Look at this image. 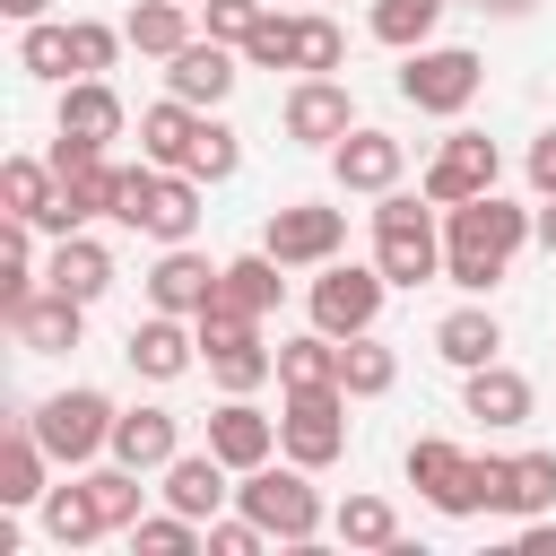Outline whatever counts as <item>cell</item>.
Wrapping results in <instances>:
<instances>
[{
	"mask_svg": "<svg viewBox=\"0 0 556 556\" xmlns=\"http://www.w3.org/2000/svg\"><path fill=\"white\" fill-rule=\"evenodd\" d=\"M0 321H9V339H17L26 356H70V348L87 339V304H78V295H61V287H35V295H26V304H9Z\"/></svg>",
	"mask_w": 556,
	"mask_h": 556,
	"instance_id": "cell-12",
	"label": "cell"
},
{
	"mask_svg": "<svg viewBox=\"0 0 556 556\" xmlns=\"http://www.w3.org/2000/svg\"><path fill=\"white\" fill-rule=\"evenodd\" d=\"M122 35H130V52H148V61H174V52L191 43V9H182V0H139V9L122 17Z\"/></svg>",
	"mask_w": 556,
	"mask_h": 556,
	"instance_id": "cell-31",
	"label": "cell"
},
{
	"mask_svg": "<svg viewBox=\"0 0 556 556\" xmlns=\"http://www.w3.org/2000/svg\"><path fill=\"white\" fill-rule=\"evenodd\" d=\"M539 235V208L504 200V191H478L460 208H443V278L460 295H495L513 278V252Z\"/></svg>",
	"mask_w": 556,
	"mask_h": 556,
	"instance_id": "cell-1",
	"label": "cell"
},
{
	"mask_svg": "<svg viewBox=\"0 0 556 556\" xmlns=\"http://www.w3.org/2000/svg\"><path fill=\"white\" fill-rule=\"evenodd\" d=\"M400 382V356L374 339V330H356V339H339V391L348 400H382Z\"/></svg>",
	"mask_w": 556,
	"mask_h": 556,
	"instance_id": "cell-30",
	"label": "cell"
},
{
	"mask_svg": "<svg viewBox=\"0 0 556 556\" xmlns=\"http://www.w3.org/2000/svg\"><path fill=\"white\" fill-rule=\"evenodd\" d=\"M530 243H539V252L556 261V200H539V235H530Z\"/></svg>",
	"mask_w": 556,
	"mask_h": 556,
	"instance_id": "cell-48",
	"label": "cell"
},
{
	"mask_svg": "<svg viewBox=\"0 0 556 556\" xmlns=\"http://www.w3.org/2000/svg\"><path fill=\"white\" fill-rule=\"evenodd\" d=\"M434 356H443L452 374H478V365H495V356H504V321H495L486 304H460V313H443V321H434Z\"/></svg>",
	"mask_w": 556,
	"mask_h": 556,
	"instance_id": "cell-25",
	"label": "cell"
},
{
	"mask_svg": "<svg viewBox=\"0 0 556 556\" xmlns=\"http://www.w3.org/2000/svg\"><path fill=\"white\" fill-rule=\"evenodd\" d=\"M35 521H43V539H52V547H70V556L104 539V513H96V486H87V478H78V486H43Z\"/></svg>",
	"mask_w": 556,
	"mask_h": 556,
	"instance_id": "cell-28",
	"label": "cell"
},
{
	"mask_svg": "<svg viewBox=\"0 0 556 556\" xmlns=\"http://www.w3.org/2000/svg\"><path fill=\"white\" fill-rule=\"evenodd\" d=\"M478 9H495V17H530L539 0H478Z\"/></svg>",
	"mask_w": 556,
	"mask_h": 556,
	"instance_id": "cell-49",
	"label": "cell"
},
{
	"mask_svg": "<svg viewBox=\"0 0 556 556\" xmlns=\"http://www.w3.org/2000/svg\"><path fill=\"white\" fill-rule=\"evenodd\" d=\"M243 70H295V17H261L252 35H243Z\"/></svg>",
	"mask_w": 556,
	"mask_h": 556,
	"instance_id": "cell-42",
	"label": "cell"
},
{
	"mask_svg": "<svg viewBox=\"0 0 556 556\" xmlns=\"http://www.w3.org/2000/svg\"><path fill=\"white\" fill-rule=\"evenodd\" d=\"M235 78H243V52L217 43V35H191V43L165 61V87H174L182 104H200V113H217V104L235 96Z\"/></svg>",
	"mask_w": 556,
	"mask_h": 556,
	"instance_id": "cell-13",
	"label": "cell"
},
{
	"mask_svg": "<svg viewBox=\"0 0 556 556\" xmlns=\"http://www.w3.org/2000/svg\"><path fill=\"white\" fill-rule=\"evenodd\" d=\"M521 174H530V191H539V200H556V130H539V139H530Z\"/></svg>",
	"mask_w": 556,
	"mask_h": 556,
	"instance_id": "cell-46",
	"label": "cell"
},
{
	"mask_svg": "<svg viewBox=\"0 0 556 556\" xmlns=\"http://www.w3.org/2000/svg\"><path fill=\"white\" fill-rule=\"evenodd\" d=\"M0 208L35 217L43 235H61V174H52V156H9L0 165Z\"/></svg>",
	"mask_w": 556,
	"mask_h": 556,
	"instance_id": "cell-24",
	"label": "cell"
},
{
	"mask_svg": "<svg viewBox=\"0 0 556 556\" xmlns=\"http://www.w3.org/2000/svg\"><path fill=\"white\" fill-rule=\"evenodd\" d=\"M460 408H469L478 426H530V408H539V391H530V374H513V365L495 356V365H478V374H460Z\"/></svg>",
	"mask_w": 556,
	"mask_h": 556,
	"instance_id": "cell-21",
	"label": "cell"
},
{
	"mask_svg": "<svg viewBox=\"0 0 556 556\" xmlns=\"http://www.w3.org/2000/svg\"><path fill=\"white\" fill-rule=\"evenodd\" d=\"M43 287H61V295H78V304H96L104 287H113V252L78 226V235H52V252H43Z\"/></svg>",
	"mask_w": 556,
	"mask_h": 556,
	"instance_id": "cell-23",
	"label": "cell"
},
{
	"mask_svg": "<svg viewBox=\"0 0 556 556\" xmlns=\"http://www.w3.org/2000/svg\"><path fill=\"white\" fill-rule=\"evenodd\" d=\"M339 61H348V35H339L321 9H304V17H295V70H304V78H330Z\"/></svg>",
	"mask_w": 556,
	"mask_h": 556,
	"instance_id": "cell-39",
	"label": "cell"
},
{
	"mask_svg": "<svg viewBox=\"0 0 556 556\" xmlns=\"http://www.w3.org/2000/svg\"><path fill=\"white\" fill-rule=\"evenodd\" d=\"M0 17L9 26H35V17H52V0H0Z\"/></svg>",
	"mask_w": 556,
	"mask_h": 556,
	"instance_id": "cell-47",
	"label": "cell"
},
{
	"mask_svg": "<svg viewBox=\"0 0 556 556\" xmlns=\"http://www.w3.org/2000/svg\"><path fill=\"white\" fill-rule=\"evenodd\" d=\"M70 43H78V78H104L113 61H122V26H104V17H70Z\"/></svg>",
	"mask_w": 556,
	"mask_h": 556,
	"instance_id": "cell-41",
	"label": "cell"
},
{
	"mask_svg": "<svg viewBox=\"0 0 556 556\" xmlns=\"http://www.w3.org/2000/svg\"><path fill=\"white\" fill-rule=\"evenodd\" d=\"M235 504H243L278 547H313V539H321V521H330V513H321V495H313V469H304V460H287V469H278V460L235 469Z\"/></svg>",
	"mask_w": 556,
	"mask_h": 556,
	"instance_id": "cell-3",
	"label": "cell"
},
{
	"mask_svg": "<svg viewBox=\"0 0 556 556\" xmlns=\"http://www.w3.org/2000/svg\"><path fill=\"white\" fill-rule=\"evenodd\" d=\"M261 547H269V530H261V521H252L243 504L208 521V556H261Z\"/></svg>",
	"mask_w": 556,
	"mask_h": 556,
	"instance_id": "cell-44",
	"label": "cell"
},
{
	"mask_svg": "<svg viewBox=\"0 0 556 556\" xmlns=\"http://www.w3.org/2000/svg\"><path fill=\"white\" fill-rule=\"evenodd\" d=\"M330 530H339V547H374V556L400 547V513H391L382 495H348V504L330 513Z\"/></svg>",
	"mask_w": 556,
	"mask_h": 556,
	"instance_id": "cell-34",
	"label": "cell"
},
{
	"mask_svg": "<svg viewBox=\"0 0 556 556\" xmlns=\"http://www.w3.org/2000/svg\"><path fill=\"white\" fill-rule=\"evenodd\" d=\"M217 287H226V261H208V252H191V243H165L156 252V269H148V304L156 313H200V304H217Z\"/></svg>",
	"mask_w": 556,
	"mask_h": 556,
	"instance_id": "cell-15",
	"label": "cell"
},
{
	"mask_svg": "<svg viewBox=\"0 0 556 556\" xmlns=\"http://www.w3.org/2000/svg\"><path fill=\"white\" fill-rule=\"evenodd\" d=\"M113 400L96 391V382H70V391H52V400H35L26 408V426L43 434V452L61 460V469H87L96 452H113Z\"/></svg>",
	"mask_w": 556,
	"mask_h": 556,
	"instance_id": "cell-5",
	"label": "cell"
},
{
	"mask_svg": "<svg viewBox=\"0 0 556 556\" xmlns=\"http://www.w3.org/2000/svg\"><path fill=\"white\" fill-rule=\"evenodd\" d=\"M382 295H391V278H382L374 261H321L313 287H304V313H313V330L356 339V330L382 321Z\"/></svg>",
	"mask_w": 556,
	"mask_h": 556,
	"instance_id": "cell-7",
	"label": "cell"
},
{
	"mask_svg": "<svg viewBox=\"0 0 556 556\" xmlns=\"http://www.w3.org/2000/svg\"><path fill=\"white\" fill-rule=\"evenodd\" d=\"M261 17H269V0H200V26H208L217 43H235V52H243V35H252Z\"/></svg>",
	"mask_w": 556,
	"mask_h": 556,
	"instance_id": "cell-43",
	"label": "cell"
},
{
	"mask_svg": "<svg viewBox=\"0 0 556 556\" xmlns=\"http://www.w3.org/2000/svg\"><path fill=\"white\" fill-rule=\"evenodd\" d=\"M17 70L43 78V87H70V78H78V43H70V26H61V17L17 26Z\"/></svg>",
	"mask_w": 556,
	"mask_h": 556,
	"instance_id": "cell-29",
	"label": "cell"
},
{
	"mask_svg": "<svg viewBox=\"0 0 556 556\" xmlns=\"http://www.w3.org/2000/svg\"><path fill=\"white\" fill-rule=\"evenodd\" d=\"M200 174H174V165H156V191L139 200V226L130 235H148V243H191L200 235Z\"/></svg>",
	"mask_w": 556,
	"mask_h": 556,
	"instance_id": "cell-18",
	"label": "cell"
},
{
	"mask_svg": "<svg viewBox=\"0 0 556 556\" xmlns=\"http://www.w3.org/2000/svg\"><path fill=\"white\" fill-rule=\"evenodd\" d=\"M122 356H130V374H148V382H174V374H191V356H200V330H191L182 313H156V304H148V321H130Z\"/></svg>",
	"mask_w": 556,
	"mask_h": 556,
	"instance_id": "cell-17",
	"label": "cell"
},
{
	"mask_svg": "<svg viewBox=\"0 0 556 556\" xmlns=\"http://www.w3.org/2000/svg\"><path fill=\"white\" fill-rule=\"evenodd\" d=\"M278 130L295 139V148H339L348 130H356V96L339 87V78H295L287 87V104H278Z\"/></svg>",
	"mask_w": 556,
	"mask_h": 556,
	"instance_id": "cell-10",
	"label": "cell"
},
{
	"mask_svg": "<svg viewBox=\"0 0 556 556\" xmlns=\"http://www.w3.org/2000/svg\"><path fill=\"white\" fill-rule=\"evenodd\" d=\"M191 330H200V365L217 374V391H261L269 374H278V348H261V321L243 313V304H200L191 313Z\"/></svg>",
	"mask_w": 556,
	"mask_h": 556,
	"instance_id": "cell-4",
	"label": "cell"
},
{
	"mask_svg": "<svg viewBox=\"0 0 556 556\" xmlns=\"http://www.w3.org/2000/svg\"><path fill=\"white\" fill-rule=\"evenodd\" d=\"M304 382H339V339L330 330L278 339V391H304Z\"/></svg>",
	"mask_w": 556,
	"mask_h": 556,
	"instance_id": "cell-36",
	"label": "cell"
},
{
	"mask_svg": "<svg viewBox=\"0 0 556 556\" xmlns=\"http://www.w3.org/2000/svg\"><path fill=\"white\" fill-rule=\"evenodd\" d=\"M478 87H486V61H478L469 43H417V52H400V104H417V113H434V122L469 113Z\"/></svg>",
	"mask_w": 556,
	"mask_h": 556,
	"instance_id": "cell-6",
	"label": "cell"
},
{
	"mask_svg": "<svg viewBox=\"0 0 556 556\" xmlns=\"http://www.w3.org/2000/svg\"><path fill=\"white\" fill-rule=\"evenodd\" d=\"M174 452H182V417H174V408L139 400V408H122V417H113V460H130V469L165 478V460H174Z\"/></svg>",
	"mask_w": 556,
	"mask_h": 556,
	"instance_id": "cell-19",
	"label": "cell"
},
{
	"mask_svg": "<svg viewBox=\"0 0 556 556\" xmlns=\"http://www.w3.org/2000/svg\"><path fill=\"white\" fill-rule=\"evenodd\" d=\"M374 269L391 287L443 278V226H434V200L426 191H382V208H374Z\"/></svg>",
	"mask_w": 556,
	"mask_h": 556,
	"instance_id": "cell-2",
	"label": "cell"
},
{
	"mask_svg": "<svg viewBox=\"0 0 556 556\" xmlns=\"http://www.w3.org/2000/svg\"><path fill=\"white\" fill-rule=\"evenodd\" d=\"M52 130H70V139H96V148H113V139L130 130V113H122L113 78H70V87H61V113H52Z\"/></svg>",
	"mask_w": 556,
	"mask_h": 556,
	"instance_id": "cell-22",
	"label": "cell"
},
{
	"mask_svg": "<svg viewBox=\"0 0 556 556\" xmlns=\"http://www.w3.org/2000/svg\"><path fill=\"white\" fill-rule=\"evenodd\" d=\"M182 9H200V0H182Z\"/></svg>",
	"mask_w": 556,
	"mask_h": 556,
	"instance_id": "cell-50",
	"label": "cell"
},
{
	"mask_svg": "<svg viewBox=\"0 0 556 556\" xmlns=\"http://www.w3.org/2000/svg\"><path fill=\"white\" fill-rule=\"evenodd\" d=\"M130 547H139V556H200V547H208V521H191V513L165 504V513H139V521H130Z\"/></svg>",
	"mask_w": 556,
	"mask_h": 556,
	"instance_id": "cell-37",
	"label": "cell"
},
{
	"mask_svg": "<svg viewBox=\"0 0 556 556\" xmlns=\"http://www.w3.org/2000/svg\"><path fill=\"white\" fill-rule=\"evenodd\" d=\"M261 252H278L287 269H321V261L348 252V208H330V200H287V208H269Z\"/></svg>",
	"mask_w": 556,
	"mask_h": 556,
	"instance_id": "cell-9",
	"label": "cell"
},
{
	"mask_svg": "<svg viewBox=\"0 0 556 556\" xmlns=\"http://www.w3.org/2000/svg\"><path fill=\"white\" fill-rule=\"evenodd\" d=\"M139 478H148V469H130V460H113V469H87L104 530H130V521H139V504H148V486H139Z\"/></svg>",
	"mask_w": 556,
	"mask_h": 556,
	"instance_id": "cell-38",
	"label": "cell"
},
{
	"mask_svg": "<svg viewBox=\"0 0 556 556\" xmlns=\"http://www.w3.org/2000/svg\"><path fill=\"white\" fill-rule=\"evenodd\" d=\"M330 174H339V191H365V200H382V191H400V174H408V148H400L391 130L356 122V130L330 148Z\"/></svg>",
	"mask_w": 556,
	"mask_h": 556,
	"instance_id": "cell-14",
	"label": "cell"
},
{
	"mask_svg": "<svg viewBox=\"0 0 556 556\" xmlns=\"http://www.w3.org/2000/svg\"><path fill=\"white\" fill-rule=\"evenodd\" d=\"M495 174H504V156H495V139H478V130H452V139L434 148V165L417 174V191H426L434 208H460V200H478V191H495Z\"/></svg>",
	"mask_w": 556,
	"mask_h": 556,
	"instance_id": "cell-11",
	"label": "cell"
},
{
	"mask_svg": "<svg viewBox=\"0 0 556 556\" xmlns=\"http://www.w3.org/2000/svg\"><path fill=\"white\" fill-rule=\"evenodd\" d=\"M504 513H521V521L556 513V452H513V469H504Z\"/></svg>",
	"mask_w": 556,
	"mask_h": 556,
	"instance_id": "cell-35",
	"label": "cell"
},
{
	"mask_svg": "<svg viewBox=\"0 0 556 556\" xmlns=\"http://www.w3.org/2000/svg\"><path fill=\"white\" fill-rule=\"evenodd\" d=\"M208 452H217L226 469H261V460L278 452V417L252 408V391H226V400L208 408Z\"/></svg>",
	"mask_w": 556,
	"mask_h": 556,
	"instance_id": "cell-16",
	"label": "cell"
},
{
	"mask_svg": "<svg viewBox=\"0 0 556 556\" xmlns=\"http://www.w3.org/2000/svg\"><path fill=\"white\" fill-rule=\"evenodd\" d=\"M191 130H200V104H182V96L165 87V96H156V104L139 113V156H148V165H174V174H182V165H191Z\"/></svg>",
	"mask_w": 556,
	"mask_h": 556,
	"instance_id": "cell-26",
	"label": "cell"
},
{
	"mask_svg": "<svg viewBox=\"0 0 556 556\" xmlns=\"http://www.w3.org/2000/svg\"><path fill=\"white\" fill-rule=\"evenodd\" d=\"M43 469H52V452H43V434L17 417L9 434H0V504L9 513H26V504H43Z\"/></svg>",
	"mask_w": 556,
	"mask_h": 556,
	"instance_id": "cell-27",
	"label": "cell"
},
{
	"mask_svg": "<svg viewBox=\"0 0 556 556\" xmlns=\"http://www.w3.org/2000/svg\"><path fill=\"white\" fill-rule=\"evenodd\" d=\"M443 9L452 0H374V43H391V52H417V43H434V26H443Z\"/></svg>",
	"mask_w": 556,
	"mask_h": 556,
	"instance_id": "cell-33",
	"label": "cell"
},
{
	"mask_svg": "<svg viewBox=\"0 0 556 556\" xmlns=\"http://www.w3.org/2000/svg\"><path fill=\"white\" fill-rule=\"evenodd\" d=\"M278 269H287V261H278V252H261V243H252V252H235V261H226V287H217V295H226V304H243V313H252V321H261V313H269V304H278V287H287V278H278Z\"/></svg>",
	"mask_w": 556,
	"mask_h": 556,
	"instance_id": "cell-32",
	"label": "cell"
},
{
	"mask_svg": "<svg viewBox=\"0 0 556 556\" xmlns=\"http://www.w3.org/2000/svg\"><path fill=\"white\" fill-rule=\"evenodd\" d=\"M226 495H235V469H226L208 443L165 460V504H174V513H191V521H217V513H226Z\"/></svg>",
	"mask_w": 556,
	"mask_h": 556,
	"instance_id": "cell-20",
	"label": "cell"
},
{
	"mask_svg": "<svg viewBox=\"0 0 556 556\" xmlns=\"http://www.w3.org/2000/svg\"><path fill=\"white\" fill-rule=\"evenodd\" d=\"M156 191V165L139 156V165H122V182H113V226H139V200Z\"/></svg>",
	"mask_w": 556,
	"mask_h": 556,
	"instance_id": "cell-45",
	"label": "cell"
},
{
	"mask_svg": "<svg viewBox=\"0 0 556 556\" xmlns=\"http://www.w3.org/2000/svg\"><path fill=\"white\" fill-rule=\"evenodd\" d=\"M278 452L304 460V469H330L348 452V391L339 382H304L278 400Z\"/></svg>",
	"mask_w": 556,
	"mask_h": 556,
	"instance_id": "cell-8",
	"label": "cell"
},
{
	"mask_svg": "<svg viewBox=\"0 0 556 556\" xmlns=\"http://www.w3.org/2000/svg\"><path fill=\"white\" fill-rule=\"evenodd\" d=\"M235 165H243V139H235L217 113H200V130H191V165H182V174H200V182H226Z\"/></svg>",
	"mask_w": 556,
	"mask_h": 556,
	"instance_id": "cell-40",
	"label": "cell"
}]
</instances>
